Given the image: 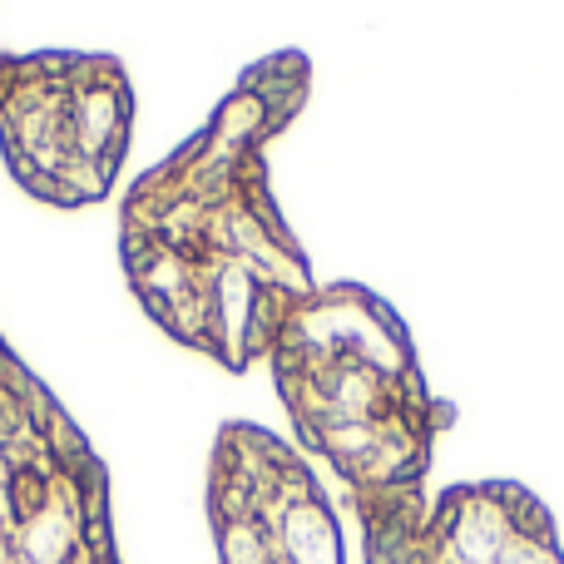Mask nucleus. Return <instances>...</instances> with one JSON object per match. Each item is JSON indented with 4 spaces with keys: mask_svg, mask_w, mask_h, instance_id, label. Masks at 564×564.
Listing matches in <instances>:
<instances>
[{
    "mask_svg": "<svg viewBox=\"0 0 564 564\" xmlns=\"http://www.w3.org/2000/svg\"><path fill=\"white\" fill-rule=\"evenodd\" d=\"M218 564H278L273 530L248 510H214Z\"/></svg>",
    "mask_w": 564,
    "mask_h": 564,
    "instance_id": "obj_1",
    "label": "nucleus"
}]
</instances>
